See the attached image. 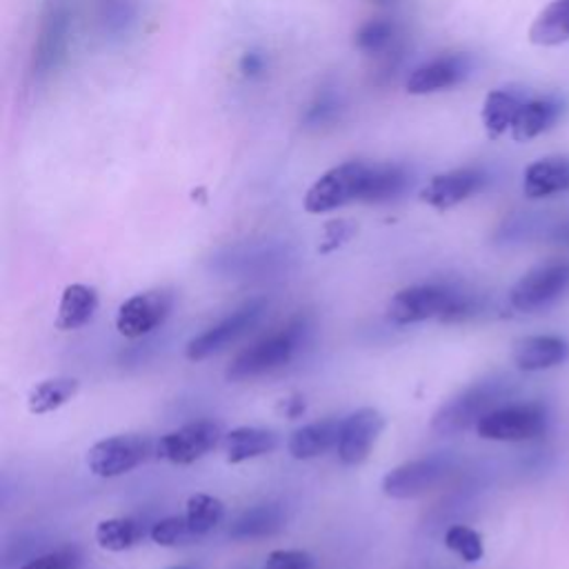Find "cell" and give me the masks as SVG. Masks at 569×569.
I'll return each mask as SVG.
<instances>
[{"label": "cell", "mask_w": 569, "mask_h": 569, "mask_svg": "<svg viewBox=\"0 0 569 569\" xmlns=\"http://www.w3.org/2000/svg\"><path fill=\"white\" fill-rule=\"evenodd\" d=\"M514 392V381L506 374L485 376L448 398L432 416V430L441 437L463 434L480 422L491 409L501 407Z\"/></svg>", "instance_id": "obj_1"}, {"label": "cell", "mask_w": 569, "mask_h": 569, "mask_svg": "<svg viewBox=\"0 0 569 569\" xmlns=\"http://www.w3.org/2000/svg\"><path fill=\"white\" fill-rule=\"evenodd\" d=\"M445 547L461 556L465 562H478L485 554L480 534L467 525H452L445 532Z\"/></svg>", "instance_id": "obj_31"}, {"label": "cell", "mask_w": 569, "mask_h": 569, "mask_svg": "<svg viewBox=\"0 0 569 569\" xmlns=\"http://www.w3.org/2000/svg\"><path fill=\"white\" fill-rule=\"evenodd\" d=\"M154 452L152 439L142 434L109 437L88 452V467L94 476L116 478L133 472L146 463Z\"/></svg>", "instance_id": "obj_10"}, {"label": "cell", "mask_w": 569, "mask_h": 569, "mask_svg": "<svg viewBox=\"0 0 569 569\" xmlns=\"http://www.w3.org/2000/svg\"><path fill=\"white\" fill-rule=\"evenodd\" d=\"M370 165L349 161L325 172L305 194L303 207L310 213H327L349 202H361Z\"/></svg>", "instance_id": "obj_6"}, {"label": "cell", "mask_w": 569, "mask_h": 569, "mask_svg": "<svg viewBox=\"0 0 569 569\" xmlns=\"http://www.w3.org/2000/svg\"><path fill=\"white\" fill-rule=\"evenodd\" d=\"M263 569H316V560L303 549H276L267 556Z\"/></svg>", "instance_id": "obj_33"}, {"label": "cell", "mask_w": 569, "mask_h": 569, "mask_svg": "<svg viewBox=\"0 0 569 569\" xmlns=\"http://www.w3.org/2000/svg\"><path fill=\"white\" fill-rule=\"evenodd\" d=\"M474 69L467 54H448L416 67L407 79V92L411 96H430L461 85Z\"/></svg>", "instance_id": "obj_14"}, {"label": "cell", "mask_w": 569, "mask_h": 569, "mask_svg": "<svg viewBox=\"0 0 569 569\" xmlns=\"http://www.w3.org/2000/svg\"><path fill=\"white\" fill-rule=\"evenodd\" d=\"M81 390L77 379H47L32 387L27 396V409L34 416H45L67 405Z\"/></svg>", "instance_id": "obj_26"}, {"label": "cell", "mask_w": 569, "mask_h": 569, "mask_svg": "<svg viewBox=\"0 0 569 569\" xmlns=\"http://www.w3.org/2000/svg\"><path fill=\"white\" fill-rule=\"evenodd\" d=\"M512 359L523 372H543L569 359V345L558 336H527L514 345Z\"/></svg>", "instance_id": "obj_17"}, {"label": "cell", "mask_w": 569, "mask_h": 569, "mask_svg": "<svg viewBox=\"0 0 569 569\" xmlns=\"http://www.w3.org/2000/svg\"><path fill=\"white\" fill-rule=\"evenodd\" d=\"M284 523H288V516H284V510L276 503H263V506H254L249 510H245L230 527V538L245 543V541H260V538H269L274 534H278Z\"/></svg>", "instance_id": "obj_23"}, {"label": "cell", "mask_w": 569, "mask_h": 569, "mask_svg": "<svg viewBox=\"0 0 569 569\" xmlns=\"http://www.w3.org/2000/svg\"><path fill=\"white\" fill-rule=\"evenodd\" d=\"M530 43L538 47H558L569 43V0H551L534 19Z\"/></svg>", "instance_id": "obj_24"}, {"label": "cell", "mask_w": 569, "mask_h": 569, "mask_svg": "<svg viewBox=\"0 0 569 569\" xmlns=\"http://www.w3.org/2000/svg\"><path fill=\"white\" fill-rule=\"evenodd\" d=\"M340 425L342 418H325L318 422H310L299 427L297 432H292L288 441V452L297 461H312L329 450L338 448L340 439Z\"/></svg>", "instance_id": "obj_19"}, {"label": "cell", "mask_w": 569, "mask_h": 569, "mask_svg": "<svg viewBox=\"0 0 569 569\" xmlns=\"http://www.w3.org/2000/svg\"><path fill=\"white\" fill-rule=\"evenodd\" d=\"M223 425L205 418L187 422L178 427V430L161 437V441L156 443V456L172 465H191L223 445Z\"/></svg>", "instance_id": "obj_9"}, {"label": "cell", "mask_w": 569, "mask_h": 569, "mask_svg": "<svg viewBox=\"0 0 569 569\" xmlns=\"http://www.w3.org/2000/svg\"><path fill=\"white\" fill-rule=\"evenodd\" d=\"M282 409H284V414H288L290 418H299L301 414H305L307 405H305V398H303V396H294V398H290V400H284Z\"/></svg>", "instance_id": "obj_36"}, {"label": "cell", "mask_w": 569, "mask_h": 569, "mask_svg": "<svg viewBox=\"0 0 569 569\" xmlns=\"http://www.w3.org/2000/svg\"><path fill=\"white\" fill-rule=\"evenodd\" d=\"M150 538L161 547H183L198 541L187 523V516H167L159 521L156 525H152Z\"/></svg>", "instance_id": "obj_30"}, {"label": "cell", "mask_w": 569, "mask_h": 569, "mask_svg": "<svg viewBox=\"0 0 569 569\" xmlns=\"http://www.w3.org/2000/svg\"><path fill=\"white\" fill-rule=\"evenodd\" d=\"M187 523L191 527V532L202 538L209 532L217 530L223 519H225V503L217 496H209V493H194L189 496L187 501Z\"/></svg>", "instance_id": "obj_28"}, {"label": "cell", "mask_w": 569, "mask_h": 569, "mask_svg": "<svg viewBox=\"0 0 569 569\" xmlns=\"http://www.w3.org/2000/svg\"><path fill=\"white\" fill-rule=\"evenodd\" d=\"M267 312V301L265 299H252L245 305H241L236 312H232L230 316H225L221 323L211 325L209 329H205L202 334L194 336L187 347H185V356L187 361L191 363H200L211 359L221 351H225L228 347H232L234 342H239L245 334H249L260 318Z\"/></svg>", "instance_id": "obj_7"}, {"label": "cell", "mask_w": 569, "mask_h": 569, "mask_svg": "<svg viewBox=\"0 0 569 569\" xmlns=\"http://www.w3.org/2000/svg\"><path fill=\"white\" fill-rule=\"evenodd\" d=\"M83 560V549L79 545H65L25 562L21 569H81Z\"/></svg>", "instance_id": "obj_32"}, {"label": "cell", "mask_w": 569, "mask_h": 569, "mask_svg": "<svg viewBox=\"0 0 569 569\" xmlns=\"http://www.w3.org/2000/svg\"><path fill=\"white\" fill-rule=\"evenodd\" d=\"M379 3H387V0H379Z\"/></svg>", "instance_id": "obj_38"}, {"label": "cell", "mask_w": 569, "mask_h": 569, "mask_svg": "<svg viewBox=\"0 0 569 569\" xmlns=\"http://www.w3.org/2000/svg\"><path fill=\"white\" fill-rule=\"evenodd\" d=\"M394 40L396 27L390 21H370L356 34V47L370 56L387 54L390 49H394Z\"/></svg>", "instance_id": "obj_29"}, {"label": "cell", "mask_w": 569, "mask_h": 569, "mask_svg": "<svg viewBox=\"0 0 569 569\" xmlns=\"http://www.w3.org/2000/svg\"><path fill=\"white\" fill-rule=\"evenodd\" d=\"M172 569H196V567H191V565H176V567H172Z\"/></svg>", "instance_id": "obj_37"}, {"label": "cell", "mask_w": 569, "mask_h": 569, "mask_svg": "<svg viewBox=\"0 0 569 569\" xmlns=\"http://www.w3.org/2000/svg\"><path fill=\"white\" fill-rule=\"evenodd\" d=\"M409 185V174L400 165H370V174L365 181L363 198L361 202L379 205V202H390L398 198Z\"/></svg>", "instance_id": "obj_25"}, {"label": "cell", "mask_w": 569, "mask_h": 569, "mask_svg": "<svg viewBox=\"0 0 569 569\" xmlns=\"http://www.w3.org/2000/svg\"><path fill=\"white\" fill-rule=\"evenodd\" d=\"M148 536V527L136 519H105L96 527V543L107 551H127Z\"/></svg>", "instance_id": "obj_27"}, {"label": "cell", "mask_w": 569, "mask_h": 569, "mask_svg": "<svg viewBox=\"0 0 569 569\" xmlns=\"http://www.w3.org/2000/svg\"><path fill=\"white\" fill-rule=\"evenodd\" d=\"M549 239L558 245H565L569 247V219H562V221H556L551 228H549Z\"/></svg>", "instance_id": "obj_35"}, {"label": "cell", "mask_w": 569, "mask_h": 569, "mask_svg": "<svg viewBox=\"0 0 569 569\" xmlns=\"http://www.w3.org/2000/svg\"><path fill=\"white\" fill-rule=\"evenodd\" d=\"M280 445V439L271 430H263V427H236V430L225 434L223 452L230 465H239L258 456H267L276 452Z\"/></svg>", "instance_id": "obj_21"}, {"label": "cell", "mask_w": 569, "mask_h": 569, "mask_svg": "<svg viewBox=\"0 0 569 569\" xmlns=\"http://www.w3.org/2000/svg\"><path fill=\"white\" fill-rule=\"evenodd\" d=\"M527 101L525 92L521 90H493L487 94L485 105H483V125L489 138H501L503 133L512 131L514 120L523 107V103Z\"/></svg>", "instance_id": "obj_22"}, {"label": "cell", "mask_w": 569, "mask_h": 569, "mask_svg": "<svg viewBox=\"0 0 569 569\" xmlns=\"http://www.w3.org/2000/svg\"><path fill=\"white\" fill-rule=\"evenodd\" d=\"M474 299L445 284H411L392 297L387 318L394 325H416L425 321H461L474 312Z\"/></svg>", "instance_id": "obj_2"}, {"label": "cell", "mask_w": 569, "mask_h": 569, "mask_svg": "<svg viewBox=\"0 0 569 569\" xmlns=\"http://www.w3.org/2000/svg\"><path fill=\"white\" fill-rule=\"evenodd\" d=\"M71 34V12L65 0H51L43 14L40 32L34 45V77H49L65 60Z\"/></svg>", "instance_id": "obj_12"}, {"label": "cell", "mask_w": 569, "mask_h": 569, "mask_svg": "<svg viewBox=\"0 0 569 569\" xmlns=\"http://www.w3.org/2000/svg\"><path fill=\"white\" fill-rule=\"evenodd\" d=\"M547 411L538 403H514L491 409L476 425V432L485 441L523 443L534 441L547 432Z\"/></svg>", "instance_id": "obj_5"}, {"label": "cell", "mask_w": 569, "mask_h": 569, "mask_svg": "<svg viewBox=\"0 0 569 569\" xmlns=\"http://www.w3.org/2000/svg\"><path fill=\"white\" fill-rule=\"evenodd\" d=\"M569 290V260H549L530 269L510 290L516 312H536L558 301Z\"/></svg>", "instance_id": "obj_8"}, {"label": "cell", "mask_w": 569, "mask_h": 569, "mask_svg": "<svg viewBox=\"0 0 569 569\" xmlns=\"http://www.w3.org/2000/svg\"><path fill=\"white\" fill-rule=\"evenodd\" d=\"M523 191L532 200L569 191V154H556L532 163L523 176Z\"/></svg>", "instance_id": "obj_18"}, {"label": "cell", "mask_w": 569, "mask_h": 569, "mask_svg": "<svg viewBox=\"0 0 569 569\" xmlns=\"http://www.w3.org/2000/svg\"><path fill=\"white\" fill-rule=\"evenodd\" d=\"M241 69H243V74L245 77H254V74H260V71L265 69V58L260 56V54H245L243 56V62H241Z\"/></svg>", "instance_id": "obj_34"}, {"label": "cell", "mask_w": 569, "mask_h": 569, "mask_svg": "<svg viewBox=\"0 0 569 569\" xmlns=\"http://www.w3.org/2000/svg\"><path fill=\"white\" fill-rule=\"evenodd\" d=\"M98 292L96 288H90V284L83 282H74L67 284L60 297V305H58V314H56V329L60 332H74L85 327L98 312Z\"/></svg>", "instance_id": "obj_20"}, {"label": "cell", "mask_w": 569, "mask_h": 569, "mask_svg": "<svg viewBox=\"0 0 569 569\" xmlns=\"http://www.w3.org/2000/svg\"><path fill=\"white\" fill-rule=\"evenodd\" d=\"M387 418L376 407H361L342 418L340 439H338V458L356 467L370 458L374 445L379 443L381 434L385 432Z\"/></svg>", "instance_id": "obj_11"}, {"label": "cell", "mask_w": 569, "mask_h": 569, "mask_svg": "<svg viewBox=\"0 0 569 569\" xmlns=\"http://www.w3.org/2000/svg\"><path fill=\"white\" fill-rule=\"evenodd\" d=\"M456 465L458 461L450 452L414 458L390 469L381 483V489L394 501H409V498H418L445 483V478L454 474Z\"/></svg>", "instance_id": "obj_4"}, {"label": "cell", "mask_w": 569, "mask_h": 569, "mask_svg": "<svg viewBox=\"0 0 569 569\" xmlns=\"http://www.w3.org/2000/svg\"><path fill=\"white\" fill-rule=\"evenodd\" d=\"M487 183V174L478 167H458L437 174L420 191V200L439 211H448L474 194H478Z\"/></svg>", "instance_id": "obj_15"}, {"label": "cell", "mask_w": 569, "mask_h": 569, "mask_svg": "<svg viewBox=\"0 0 569 569\" xmlns=\"http://www.w3.org/2000/svg\"><path fill=\"white\" fill-rule=\"evenodd\" d=\"M305 336H307V321L294 318L280 332L269 334L258 342L249 345L247 349H243L241 353H236L225 370V379L232 383H243L284 368L294 361V356L305 342Z\"/></svg>", "instance_id": "obj_3"}, {"label": "cell", "mask_w": 569, "mask_h": 569, "mask_svg": "<svg viewBox=\"0 0 569 569\" xmlns=\"http://www.w3.org/2000/svg\"><path fill=\"white\" fill-rule=\"evenodd\" d=\"M567 112V103L560 96H538V98H527L514 120L512 127V138L516 142H527L532 138L543 136L545 131L554 129Z\"/></svg>", "instance_id": "obj_16"}, {"label": "cell", "mask_w": 569, "mask_h": 569, "mask_svg": "<svg viewBox=\"0 0 569 569\" xmlns=\"http://www.w3.org/2000/svg\"><path fill=\"white\" fill-rule=\"evenodd\" d=\"M174 297L167 290H150L127 299L116 314V329L125 338H142L159 329L172 314Z\"/></svg>", "instance_id": "obj_13"}]
</instances>
